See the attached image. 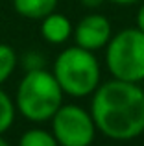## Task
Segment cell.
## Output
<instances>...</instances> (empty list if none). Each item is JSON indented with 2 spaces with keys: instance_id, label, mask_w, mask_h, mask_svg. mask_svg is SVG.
<instances>
[{
  "instance_id": "3",
  "label": "cell",
  "mask_w": 144,
  "mask_h": 146,
  "mask_svg": "<svg viewBox=\"0 0 144 146\" xmlns=\"http://www.w3.org/2000/svg\"><path fill=\"white\" fill-rule=\"evenodd\" d=\"M54 76L63 93L81 98L94 93L100 85V63L90 50L76 44L57 56Z\"/></svg>"
},
{
  "instance_id": "10",
  "label": "cell",
  "mask_w": 144,
  "mask_h": 146,
  "mask_svg": "<svg viewBox=\"0 0 144 146\" xmlns=\"http://www.w3.org/2000/svg\"><path fill=\"white\" fill-rule=\"evenodd\" d=\"M17 67V54L9 44H0V85L13 74Z\"/></svg>"
},
{
  "instance_id": "14",
  "label": "cell",
  "mask_w": 144,
  "mask_h": 146,
  "mask_svg": "<svg viewBox=\"0 0 144 146\" xmlns=\"http://www.w3.org/2000/svg\"><path fill=\"white\" fill-rule=\"evenodd\" d=\"M111 2L120 4V6H127V4H135V2H139V0H111Z\"/></svg>"
},
{
  "instance_id": "6",
  "label": "cell",
  "mask_w": 144,
  "mask_h": 146,
  "mask_svg": "<svg viewBox=\"0 0 144 146\" xmlns=\"http://www.w3.org/2000/svg\"><path fill=\"white\" fill-rule=\"evenodd\" d=\"M111 37V22L100 13H90L83 17L74 28L76 44L90 50V52L107 46Z\"/></svg>"
},
{
  "instance_id": "7",
  "label": "cell",
  "mask_w": 144,
  "mask_h": 146,
  "mask_svg": "<svg viewBox=\"0 0 144 146\" xmlns=\"http://www.w3.org/2000/svg\"><path fill=\"white\" fill-rule=\"evenodd\" d=\"M41 33L50 44H61L69 41L72 35V24L70 21L61 13H50L43 19V26H41Z\"/></svg>"
},
{
  "instance_id": "13",
  "label": "cell",
  "mask_w": 144,
  "mask_h": 146,
  "mask_svg": "<svg viewBox=\"0 0 144 146\" xmlns=\"http://www.w3.org/2000/svg\"><path fill=\"white\" fill-rule=\"evenodd\" d=\"M81 4L85 7H98L104 4V0H81Z\"/></svg>"
},
{
  "instance_id": "5",
  "label": "cell",
  "mask_w": 144,
  "mask_h": 146,
  "mask_svg": "<svg viewBox=\"0 0 144 146\" xmlns=\"http://www.w3.org/2000/svg\"><path fill=\"white\" fill-rule=\"evenodd\" d=\"M52 133L59 146H90L96 135V124L83 107L61 106L52 117Z\"/></svg>"
},
{
  "instance_id": "8",
  "label": "cell",
  "mask_w": 144,
  "mask_h": 146,
  "mask_svg": "<svg viewBox=\"0 0 144 146\" xmlns=\"http://www.w3.org/2000/svg\"><path fill=\"white\" fill-rule=\"evenodd\" d=\"M57 0H13V7L26 19H44L54 13Z\"/></svg>"
},
{
  "instance_id": "4",
  "label": "cell",
  "mask_w": 144,
  "mask_h": 146,
  "mask_svg": "<svg viewBox=\"0 0 144 146\" xmlns=\"http://www.w3.org/2000/svg\"><path fill=\"white\" fill-rule=\"evenodd\" d=\"M105 63L113 78L139 83L144 80V32L122 30L111 37L105 50Z\"/></svg>"
},
{
  "instance_id": "1",
  "label": "cell",
  "mask_w": 144,
  "mask_h": 146,
  "mask_svg": "<svg viewBox=\"0 0 144 146\" xmlns=\"http://www.w3.org/2000/svg\"><path fill=\"white\" fill-rule=\"evenodd\" d=\"M90 115L105 137L131 141L144 133V91L137 83L113 78L94 91Z\"/></svg>"
},
{
  "instance_id": "2",
  "label": "cell",
  "mask_w": 144,
  "mask_h": 146,
  "mask_svg": "<svg viewBox=\"0 0 144 146\" xmlns=\"http://www.w3.org/2000/svg\"><path fill=\"white\" fill-rule=\"evenodd\" d=\"M18 113L32 122L52 120L55 111L63 106V89L54 72L44 68L28 70L20 80L15 98Z\"/></svg>"
},
{
  "instance_id": "11",
  "label": "cell",
  "mask_w": 144,
  "mask_h": 146,
  "mask_svg": "<svg viewBox=\"0 0 144 146\" xmlns=\"http://www.w3.org/2000/svg\"><path fill=\"white\" fill-rule=\"evenodd\" d=\"M15 120V106L13 100L7 96L2 89H0V135L6 133L11 128Z\"/></svg>"
},
{
  "instance_id": "12",
  "label": "cell",
  "mask_w": 144,
  "mask_h": 146,
  "mask_svg": "<svg viewBox=\"0 0 144 146\" xmlns=\"http://www.w3.org/2000/svg\"><path fill=\"white\" fill-rule=\"evenodd\" d=\"M137 28L144 32V4L141 6V9H139V13H137Z\"/></svg>"
},
{
  "instance_id": "9",
  "label": "cell",
  "mask_w": 144,
  "mask_h": 146,
  "mask_svg": "<svg viewBox=\"0 0 144 146\" xmlns=\"http://www.w3.org/2000/svg\"><path fill=\"white\" fill-rule=\"evenodd\" d=\"M18 146H59L54 133H48L44 129H28L22 133Z\"/></svg>"
},
{
  "instance_id": "15",
  "label": "cell",
  "mask_w": 144,
  "mask_h": 146,
  "mask_svg": "<svg viewBox=\"0 0 144 146\" xmlns=\"http://www.w3.org/2000/svg\"><path fill=\"white\" fill-rule=\"evenodd\" d=\"M0 146H9V144H7V143H6V141H4V139H2V137H0Z\"/></svg>"
}]
</instances>
